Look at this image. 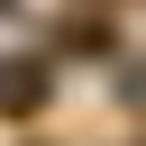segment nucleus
<instances>
[{
	"instance_id": "f257e3e1",
	"label": "nucleus",
	"mask_w": 146,
	"mask_h": 146,
	"mask_svg": "<svg viewBox=\"0 0 146 146\" xmlns=\"http://www.w3.org/2000/svg\"><path fill=\"white\" fill-rule=\"evenodd\" d=\"M0 110H9V119L46 110V73H36V64H0Z\"/></svg>"
}]
</instances>
